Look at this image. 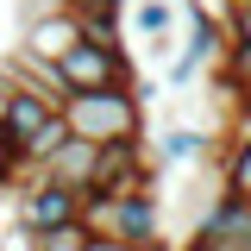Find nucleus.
Wrapping results in <instances>:
<instances>
[{
  "label": "nucleus",
  "mask_w": 251,
  "mask_h": 251,
  "mask_svg": "<svg viewBox=\"0 0 251 251\" xmlns=\"http://www.w3.org/2000/svg\"><path fill=\"white\" fill-rule=\"evenodd\" d=\"M13 195H19V226H25V232L75 226V220H82V201H88V188H69V182H57V176H44V170L13 176Z\"/></svg>",
  "instance_id": "obj_3"
},
{
  "label": "nucleus",
  "mask_w": 251,
  "mask_h": 251,
  "mask_svg": "<svg viewBox=\"0 0 251 251\" xmlns=\"http://www.w3.org/2000/svg\"><path fill=\"white\" fill-rule=\"evenodd\" d=\"M88 245H94L88 220H75V226H50V232H25V245H19V251H88Z\"/></svg>",
  "instance_id": "obj_13"
},
{
  "label": "nucleus",
  "mask_w": 251,
  "mask_h": 251,
  "mask_svg": "<svg viewBox=\"0 0 251 251\" xmlns=\"http://www.w3.org/2000/svg\"><path fill=\"white\" fill-rule=\"evenodd\" d=\"M82 38H88V31H82V13H69V6H44V13H31L25 25H19V50L38 57V63H63Z\"/></svg>",
  "instance_id": "obj_7"
},
{
  "label": "nucleus",
  "mask_w": 251,
  "mask_h": 251,
  "mask_svg": "<svg viewBox=\"0 0 251 251\" xmlns=\"http://www.w3.org/2000/svg\"><path fill=\"white\" fill-rule=\"evenodd\" d=\"M182 251H251V195L214 188V201L195 214V232Z\"/></svg>",
  "instance_id": "obj_4"
},
{
  "label": "nucleus",
  "mask_w": 251,
  "mask_h": 251,
  "mask_svg": "<svg viewBox=\"0 0 251 251\" xmlns=\"http://www.w3.org/2000/svg\"><path fill=\"white\" fill-rule=\"evenodd\" d=\"M69 13H126V0H57Z\"/></svg>",
  "instance_id": "obj_14"
},
{
  "label": "nucleus",
  "mask_w": 251,
  "mask_h": 251,
  "mask_svg": "<svg viewBox=\"0 0 251 251\" xmlns=\"http://www.w3.org/2000/svg\"><path fill=\"white\" fill-rule=\"evenodd\" d=\"M132 188H157V151L145 145V138H126V145H100L88 195H132Z\"/></svg>",
  "instance_id": "obj_6"
},
{
  "label": "nucleus",
  "mask_w": 251,
  "mask_h": 251,
  "mask_svg": "<svg viewBox=\"0 0 251 251\" xmlns=\"http://www.w3.org/2000/svg\"><path fill=\"white\" fill-rule=\"evenodd\" d=\"M63 88L82 94V88H132V57H126L120 44H100V38H82L69 57L57 63Z\"/></svg>",
  "instance_id": "obj_5"
},
{
  "label": "nucleus",
  "mask_w": 251,
  "mask_h": 251,
  "mask_svg": "<svg viewBox=\"0 0 251 251\" xmlns=\"http://www.w3.org/2000/svg\"><path fill=\"white\" fill-rule=\"evenodd\" d=\"M239 120H251V100H239V107H232V126H239Z\"/></svg>",
  "instance_id": "obj_16"
},
{
  "label": "nucleus",
  "mask_w": 251,
  "mask_h": 251,
  "mask_svg": "<svg viewBox=\"0 0 251 251\" xmlns=\"http://www.w3.org/2000/svg\"><path fill=\"white\" fill-rule=\"evenodd\" d=\"M6 182H13V157H0V188H6Z\"/></svg>",
  "instance_id": "obj_15"
},
{
  "label": "nucleus",
  "mask_w": 251,
  "mask_h": 251,
  "mask_svg": "<svg viewBox=\"0 0 251 251\" xmlns=\"http://www.w3.org/2000/svg\"><path fill=\"white\" fill-rule=\"evenodd\" d=\"M0 157H6V126H0ZM13 170H19V163H13Z\"/></svg>",
  "instance_id": "obj_17"
},
{
  "label": "nucleus",
  "mask_w": 251,
  "mask_h": 251,
  "mask_svg": "<svg viewBox=\"0 0 251 251\" xmlns=\"http://www.w3.org/2000/svg\"><path fill=\"white\" fill-rule=\"evenodd\" d=\"M0 251H6V245H0Z\"/></svg>",
  "instance_id": "obj_18"
},
{
  "label": "nucleus",
  "mask_w": 251,
  "mask_h": 251,
  "mask_svg": "<svg viewBox=\"0 0 251 251\" xmlns=\"http://www.w3.org/2000/svg\"><path fill=\"white\" fill-rule=\"evenodd\" d=\"M94 157H100V145H88V138L69 132V145L44 163V176H57V182H69V188H88L94 182Z\"/></svg>",
  "instance_id": "obj_11"
},
{
  "label": "nucleus",
  "mask_w": 251,
  "mask_h": 251,
  "mask_svg": "<svg viewBox=\"0 0 251 251\" xmlns=\"http://www.w3.org/2000/svg\"><path fill=\"white\" fill-rule=\"evenodd\" d=\"M188 163H220V138L201 126H170L157 138V170H188Z\"/></svg>",
  "instance_id": "obj_8"
},
{
  "label": "nucleus",
  "mask_w": 251,
  "mask_h": 251,
  "mask_svg": "<svg viewBox=\"0 0 251 251\" xmlns=\"http://www.w3.org/2000/svg\"><path fill=\"white\" fill-rule=\"evenodd\" d=\"M63 126L88 145H126V138H145V94L132 88H82L63 100Z\"/></svg>",
  "instance_id": "obj_2"
},
{
  "label": "nucleus",
  "mask_w": 251,
  "mask_h": 251,
  "mask_svg": "<svg viewBox=\"0 0 251 251\" xmlns=\"http://www.w3.org/2000/svg\"><path fill=\"white\" fill-rule=\"evenodd\" d=\"M214 88L226 94V107L251 100V44L245 38H226V50H220V63H214Z\"/></svg>",
  "instance_id": "obj_9"
},
{
  "label": "nucleus",
  "mask_w": 251,
  "mask_h": 251,
  "mask_svg": "<svg viewBox=\"0 0 251 251\" xmlns=\"http://www.w3.org/2000/svg\"><path fill=\"white\" fill-rule=\"evenodd\" d=\"M132 31L163 57L170 38H176V0H138V6H132Z\"/></svg>",
  "instance_id": "obj_12"
},
{
  "label": "nucleus",
  "mask_w": 251,
  "mask_h": 251,
  "mask_svg": "<svg viewBox=\"0 0 251 251\" xmlns=\"http://www.w3.org/2000/svg\"><path fill=\"white\" fill-rule=\"evenodd\" d=\"M82 220H88L94 239H113V245H132V251H170L157 188H132V195H88V201H82Z\"/></svg>",
  "instance_id": "obj_1"
},
{
  "label": "nucleus",
  "mask_w": 251,
  "mask_h": 251,
  "mask_svg": "<svg viewBox=\"0 0 251 251\" xmlns=\"http://www.w3.org/2000/svg\"><path fill=\"white\" fill-rule=\"evenodd\" d=\"M220 188H239V195H251V120L232 126V138H220Z\"/></svg>",
  "instance_id": "obj_10"
}]
</instances>
